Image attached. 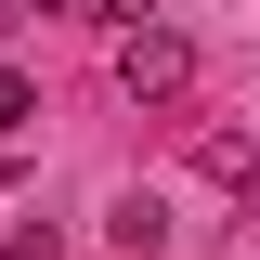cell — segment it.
I'll use <instances>...</instances> for the list:
<instances>
[{"instance_id": "cell-1", "label": "cell", "mask_w": 260, "mask_h": 260, "mask_svg": "<svg viewBox=\"0 0 260 260\" xmlns=\"http://www.w3.org/2000/svg\"><path fill=\"white\" fill-rule=\"evenodd\" d=\"M117 91H130V104H182V91H195V52H182L169 26H130V39H117Z\"/></svg>"}, {"instance_id": "cell-2", "label": "cell", "mask_w": 260, "mask_h": 260, "mask_svg": "<svg viewBox=\"0 0 260 260\" xmlns=\"http://www.w3.org/2000/svg\"><path fill=\"white\" fill-rule=\"evenodd\" d=\"M104 247H130V260H156V247H169V195H156V182H130L117 208H104Z\"/></svg>"}, {"instance_id": "cell-3", "label": "cell", "mask_w": 260, "mask_h": 260, "mask_svg": "<svg viewBox=\"0 0 260 260\" xmlns=\"http://www.w3.org/2000/svg\"><path fill=\"white\" fill-rule=\"evenodd\" d=\"M195 169H208V182H234V195H260V156L234 143V130H195Z\"/></svg>"}, {"instance_id": "cell-4", "label": "cell", "mask_w": 260, "mask_h": 260, "mask_svg": "<svg viewBox=\"0 0 260 260\" xmlns=\"http://www.w3.org/2000/svg\"><path fill=\"white\" fill-rule=\"evenodd\" d=\"M39 117V91H26V78H13V65H0V143H13V130H26Z\"/></svg>"}, {"instance_id": "cell-5", "label": "cell", "mask_w": 260, "mask_h": 260, "mask_svg": "<svg viewBox=\"0 0 260 260\" xmlns=\"http://www.w3.org/2000/svg\"><path fill=\"white\" fill-rule=\"evenodd\" d=\"M78 13H104V26H143V0H78Z\"/></svg>"}, {"instance_id": "cell-6", "label": "cell", "mask_w": 260, "mask_h": 260, "mask_svg": "<svg viewBox=\"0 0 260 260\" xmlns=\"http://www.w3.org/2000/svg\"><path fill=\"white\" fill-rule=\"evenodd\" d=\"M221 260H260V247H221Z\"/></svg>"}]
</instances>
